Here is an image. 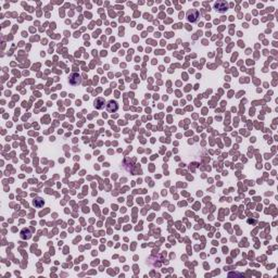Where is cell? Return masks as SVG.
<instances>
[{
  "instance_id": "1",
  "label": "cell",
  "mask_w": 278,
  "mask_h": 278,
  "mask_svg": "<svg viewBox=\"0 0 278 278\" xmlns=\"http://www.w3.org/2000/svg\"><path fill=\"white\" fill-rule=\"evenodd\" d=\"M199 11L196 10V9H191L187 12V19H188L189 22H197L199 19Z\"/></svg>"
},
{
  "instance_id": "2",
  "label": "cell",
  "mask_w": 278,
  "mask_h": 278,
  "mask_svg": "<svg viewBox=\"0 0 278 278\" xmlns=\"http://www.w3.org/2000/svg\"><path fill=\"white\" fill-rule=\"evenodd\" d=\"M117 109H119V104H117L116 101L110 100L106 104V110H108L110 113H113V112H116Z\"/></svg>"
},
{
  "instance_id": "3",
  "label": "cell",
  "mask_w": 278,
  "mask_h": 278,
  "mask_svg": "<svg viewBox=\"0 0 278 278\" xmlns=\"http://www.w3.org/2000/svg\"><path fill=\"white\" fill-rule=\"evenodd\" d=\"M70 84L71 85H78V84H80V82H82V78H80V76L78 74H76V73H74V74H72L71 76H70V80H69Z\"/></svg>"
},
{
  "instance_id": "4",
  "label": "cell",
  "mask_w": 278,
  "mask_h": 278,
  "mask_svg": "<svg viewBox=\"0 0 278 278\" xmlns=\"http://www.w3.org/2000/svg\"><path fill=\"white\" fill-rule=\"evenodd\" d=\"M215 9L218 12H225V11H227V3L225 1H218V2L215 3Z\"/></svg>"
},
{
  "instance_id": "5",
  "label": "cell",
  "mask_w": 278,
  "mask_h": 278,
  "mask_svg": "<svg viewBox=\"0 0 278 278\" xmlns=\"http://www.w3.org/2000/svg\"><path fill=\"white\" fill-rule=\"evenodd\" d=\"M95 108L100 110V109H103L104 108V100L103 98H98L97 100H95Z\"/></svg>"
},
{
  "instance_id": "6",
  "label": "cell",
  "mask_w": 278,
  "mask_h": 278,
  "mask_svg": "<svg viewBox=\"0 0 278 278\" xmlns=\"http://www.w3.org/2000/svg\"><path fill=\"white\" fill-rule=\"evenodd\" d=\"M21 238L22 239L31 238V231H29V229H23V231H21Z\"/></svg>"
}]
</instances>
